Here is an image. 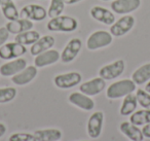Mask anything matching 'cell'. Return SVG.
<instances>
[{"label": "cell", "instance_id": "12", "mask_svg": "<svg viewBox=\"0 0 150 141\" xmlns=\"http://www.w3.org/2000/svg\"><path fill=\"white\" fill-rule=\"evenodd\" d=\"M106 88V81L105 79H103L102 77H96L93 78L88 81L83 83L79 87V90L81 93H83L84 95L88 96H96L98 94H100L101 92L104 91V89Z\"/></svg>", "mask_w": 150, "mask_h": 141}, {"label": "cell", "instance_id": "26", "mask_svg": "<svg viewBox=\"0 0 150 141\" xmlns=\"http://www.w3.org/2000/svg\"><path fill=\"white\" fill-rule=\"evenodd\" d=\"M129 122L136 126H145L150 122V109H142L131 114Z\"/></svg>", "mask_w": 150, "mask_h": 141}, {"label": "cell", "instance_id": "6", "mask_svg": "<svg viewBox=\"0 0 150 141\" xmlns=\"http://www.w3.org/2000/svg\"><path fill=\"white\" fill-rule=\"evenodd\" d=\"M82 76L79 72H68L63 74L57 75L54 78V83L57 88L59 89H71L75 85H79L81 83Z\"/></svg>", "mask_w": 150, "mask_h": 141}, {"label": "cell", "instance_id": "28", "mask_svg": "<svg viewBox=\"0 0 150 141\" xmlns=\"http://www.w3.org/2000/svg\"><path fill=\"white\" fill-rule=\"evenodd\" d=\"M17 94L18 91L15 88H1L0 89V104L8 103V102L13 101L17 96Z\"/></svg>", "mask_w": 150, "mask_h": 141}, {"label": "cell", "instance_id": "15", "mask_svg": "<svg viewBox=\"0 0 150 141\" xmlns=\"http://www.w3.org/2000/svg\"><path fill=\"white\" fill-rule=\"evenodd\" d=\"M61 55L59 54L58 51L56 50H47L45 52L41 53V54L37 55L34 59V65L37 68H42V67H46L57 63L60 59Z\"/></svg>", "mask_w": 150, "mask_h": 141}, {"label": "cell", "instance_id": "1", "mask_svg": "<svg viewBox=\"0 0 150 141\" xmlns=\"http://www.w3.org/2000/svg\"><path fill=\"white\" fill-rule=\"evenodd\" d=\"M136 83L133 79H122L111 83L108 87L106 95L109 99H119L132 94L136 90Z\"/></svg>", "mask_w": 150, "mask_h": 141}, {"label": "cell", "instance_id": "29", "mask_svg": "<svg viewBox=\"0 0 150 141\" xmlns=\"http://www.w3.org/2000/svg\"><path fill=\"white\" fill-rule=\"evenodd\" d=\"M136 97L138 100V104L142 106L144 109H150V94L145 90H137Z\"/></svg>", "mask_w": 150, "mask_h": 141}, {"label": "cell", "instance_id": "16", "mask_svg": "<svg viewBox=\"0 0 150 141\" xmlns=\"http://www.w3.org/2000/svg\"><path fill=\"white\" fill-rule=\"evenodd\" d=\"M90 14L93 19L105 25L111 26L115 22V16L113 15L112 11H108L103 6H93L90 11Z\"/></svg>", "mask_w": 150, "mask_h": 141}, {"label": "cell", "instance_id": "37", "mask_svg": "<svg viewBox=\"0 0 150 141\" xmlns=\"http://www.w3.org/2000/svg\"><path fill=\"white\" fill-rule=\"evenodd\" d=\"M0 5H1V0H0Z\"/></svg>", "mask_w": 150, "mask_h": 141}, {"label": "cell", "instance_id": "30", "mask_svg": "<svg viewBox=\"0 0 150 141\" xmlns=\"http://www.w3.org/2000/svg\"><path fill=\"white\" fill-rule=\"evenodd\" d=\"M8 141H37L34 134L30 133H13L9 136Z\"/></svg>", "mask_w": 150, "mask_h": 141}, {"label": "cell", "instance_id": "25", "mask_svg": "<svg viewBox=\"0 0 150 141\" xmlns=\"http://www.w3.org/2000/svg\"><path fill=\"white\" fill-rule=\"evenodd\" d=\"M40 38V33L35 30H29V31L23 32V33L17 34L15 37V41L23 46H32Z\"/></svg>", "mask_w": 150, "mask_h": 141}, {"label": "cell", "instance_id": "13", "mask_svg": "<svg viewBox=\"0 0 150 141\" xmlns=\"http://www.w3.org/2000/svg\"><path fill=\"white\" fill-rule=\"evenodd\" d=\"M27 67V61L23 58L13 59L0 66V74L2 76H13Z\"/></svg>", "mask_w": 150, "mask_h": 141}, {"label": "cell", "instance_id": "24", "mask_svg": "<svg viewBox=\"0 0 150 141\" xmlns=\"http://www.w3.org/2000/svg\"><path fill=\"white\" fill-rule=\"evenodd\" d=\"M132 79L136 85H143L150 80V63L144 64L136 69L132 75Z\"/></svg>", "mask_w": 150, "mask_h": 141}, {"label": "cell", "instance_id": "34", "mask_svg": "<svg viewBox=\"0 0 150 141\" xmlns=\"http://www.w3.org/2000/svg\"><path fill=\"white\" fill-rule=\"evenodd\" d=\"M63 1H64L65 4H67V5H72V4H75V3L80 2V1H82V0H63Z\"/></svg>", "mask_w": 150, "mask_h": 141}, {"label": "cell", "instance_id": "4", "mask_svg": "<svg viewBox=\"0 0 150 141\" xmlns=\"http://www.w3.org/2000/svg\"><path fill=\"white\" fill-rule=\"evenodd\" d=\"M125 68V63L123 60H116L114 62L103 66L99 70V76L105 80H111L119 77L123 73Z\"/></svg>", "mask_w": 150, "mask_h": 141}, {"label": "cell", "instance_id": "9", "mask_svg": "<svg viewBox=\"0 0 150 141\" xmlns=\"http://www.w3.org/2000/svg\"><path fill=\"white\" fill-rule=\"evenodd\" d=\"M104 113L102 111H96L90 116L88 120V134L91 138L97 139L100 137L103 129Z\"/></svg>", "mask_w": 150, "mask_h": 141}, {"label": "cell", "instance_id": "38", "mask_svg": "<svg viewBox=\"0 0 150 141\" xmlns=\"http://www.w3.org/2000/svg\"><path fill=\"white\" fill-rule=\"evenodd\" d=\"M84 141H88V140H84Z\"/></svg>", "mask_w": 150, "mask_h": 141}, {"label": "cell", "instance_id": "19", "mask_svg": "<svg viewBox=\"0 0 150 141\" xmlns=\"http://www.w3.org/2000/svg\"><path fill=\"white\" fill-rule=\"evenodd\" d=\"M54 42H56V40H54V36L44 35L40 37L35 43L32 44L31 48H30V53L32 56H37L45 51L50 50L54 46Z\"/></svg>", "mask_w": 150, "mask_h": 141}, {"label": "cell", "instance_id": "18", "mask_svg": "<svg viewBox=\"0 0 150 141\" xmlns=\"http://www.w3.org/2000/svg\"><path fill=\"white\" fill-rule=\"evenodd\" d=\"M5 27L11 34L17 35V34L32 30L34 27V24L30 20L23 18V19H18L16 21H8Z\"/></svg>", "mask_w": 150, "mask_h": 141}, {"label": "cell", "instance_id": "27", "mask_svg": "<svg viewBox=\"0 0 150 141\" xmlns=\"http://www.w3.org/2000/svg\"><path fill=\"white\" fill-rule=\"evenodd\" d=\"M65 9V3L63 0H52L50 4V9L47 11V17H50V19L52 18L59 17L62 15V13L64 11Z\"/></svg>", "mask_w": 150, "mask_h": 141}, {"label": "cell", "instance_id": "31", "mask_svg": "<svg viewBox=\"0 0 150 141\" xmlns=\"http://www.w3.org/2000/svg\"><path fill=\"white\" fill-rule=\"evenodd\" d=\"M9 36V32L6 27H0V46H3L7 41Z\"/></svg>", "mask_w": 150, "mask_h": 141}, {"label": "cell", "instance_id": "11", "mask_svg": "<svg viewBox=\"0 0 150 141\" xmlns=\"http://www.w3.org/2000/svg\"><path fill=\"white\" fill-rule=\"evenodd\" d=\"M110 6L115 14L127 15L141 6V0H114Z\"/></svg>", "mask_w": 150, "mask_h": 141}, {"label": "cell", "instance_id": "3", "mask_svg": "<svg viewBox=\"0 0 150 141\" xmlns=\"http://www.w3.org/2000/svg\"><path fill=\"white\" fill-rule=\"evenodd\" d=\"M113 37L110 32L105 30H99L95 31L88 36L86 40V48L90 51H96L99 48H103L111 44Z\"/></svg>", "mask_w": 150, "mask_h": 141}, {"label": "cell", "instance_id": "32", "mask_svg": "<svg viewBox=\"0 0 150 141\" xmlns=\"http://www.w3.org/2000/svg\"><path fill=\"white\" fill-rule=\"evenodd\" d=\"M142 133H143L144 137L146 138H150V122L142 128Z\"/></svg>", "mask_w": 150, "mask_h": 141}, {"label": "cell", "instance_id": "17", "mask_svg": "<svg viewBox=\"0 0 150 141\" xmlns=\"http://www.w3.org/2000/svg\"><path fill=\"white\" fill-rule=\"evenodd\" d=\"M37 75V67L34 66H27L21 72L13 75L11 81L17 85H25L27 83H31Z\"/></svg>", "mask_w": 150, "mask_h": 141}, {"label": "cell", "instance_id": "2", "mask_svg": "<svg viewBox=\"0 0 150 141\" xmlns=\"http://www.w3.org/2000/svg\"><path fill=\"white\" fill-rule=\"evenodd\" d=\"M46 27L52 32H73L77 29L78 22L69 16H59L50 19Z\"/></svg>", "mask_w": 150, "mask_h": 141}, {"label": "cell", "instance_id": "14", "mask_svg": "<svg viewBox=\"0 0 150 141\" xmlns=\"http://www.w3.org/2000/svg\"><path fill=\"white\" fill-rule=\"evenodd\" d=\"M69 102L73 105L77 106L80 109H83L86 111H90V110L94 109L95 107V102L90 96L84 95L81 92H74V93L70 94L68 98Z\"/></svg>", "mask_w": 150, "mask_h": 141}, {"label": "cell", "instance_id": "20", "mask_svg": "<svg viewBox=\"0 0 150 141\" xmlns=\"http://www.w3.org/2000/svg\"><path fill=\"white\" fill-rule=\"evenodd\" d=\"M119 130L132 141H143V139L145 138L141 129L138 128V126L136 125L132 124L131 122H121L119 126Z\"/></svg>", "mask_w": 150, "mask_h": 141}, {"label": "cell", "instance_id": "5", "mask_svg": "<svg viewBox=\"0 0 150 141\" xmlns=\"http://www.w3.org/2000/svg\"><path fill=\"white\" fill-rule=\"evenodd\" d=\"M27 53V48L23 44L18 42H8L0 46V59L2 60H13L18 59Z\"/></svg>", "mask_w": 150, "mask_h": 141}, {"label": "cell", "instance_id": "10", "mask_svg": "<svg viewBox=\"0 0 150 141\" xmlns=\"http://www.w3.org/2000/svg\"><path fill=\"white\" fill-rule=\"evenodd\" d=\"M20 16L30 21L40 22L47 17V11L43 6L39 4H29L22 9Z\"/></svg>", "mask_w": 150, "mask_h": 141}, {"label": "cell", "instance_id": "7", "mask_svg": "<svg viewBox=\"0 0 150 141\" xmlns=\"http://www.w3.org/2000/svg\"><path fill=\"white\" fill-rule=\"evenodd\" d=\"M134 25H135V18L133 16H125L110 26V33L112 36L120 37L129 33Z\"/></svg>", "mask_w": 150, "mask_h": 141}, {"label": "cell", "instance_id": "22", "mask_svg": "<svg viewBox=\"0 0 150 141\" xmlns=\"http://www.w3.org/2000/svg\"><path fill=\"white\" fill-rule=\"evenodd\" d=\"M1 11L8 21H16L20 18V13L13 3V0H1Z\"/></svg>", "mask_w": 150, "mask_h": 141}, {"label": "cell", "instance_id": "23", "mask_svg": "<svg viewBox=\"0 0 150 141\" xmlns=\"http://www.w3.org/2000/svg\"><path fill=\"white\" fill-rule=\"evenodd\" d=\"M137 106H138V100H137L136 95H133V93L129 94V95L125 96V99H123L119 112H120V114L123 116L131 115L133 112L136 111Z\"/></svg>", "mask_w": 150, "mask_h": 141}, {"label": "cell", "instance_id": "33", "mask_svg": "<svg viewBox=\"0 0 150 141\" xmlns=\"http://www.w3.org/2000/svg\"><path fill=\"white\" fill-rule=\"evenodd\" d=\"M6 133V126L2 122H0V138Z\"/></svg>", "mask_w": 150, "mask_h": 141}, {"label": "cell", "instance_id": "36", "mask_svg": "<svg viewBox=\"0 0 150 141\" xmlns=\"http://www.w3.org/2000/svg\"><path fill=\"white\" fill-rule=\"evenodd\" d=\"M102 1H109V0H102Z\"/></svg>", "mask_w": 150, "mask_h": 141}, {"label": "cell", "instance_id": "8", "mask_svg": "<svg viewBox=\"0 0 150 141\" xmlns=\"http://www.w3.org/2000/svg\"><path fill=\"white\" fill-rule=\"evenodd\" d=\"M82 46V41L79 38H72L68 41L61 54V61L63 63H70L78 56Z\"/></svg>", "mask_w": 150, "mask_h": 141}, {"label": "cell", "instance_id": "21", "mask_svg": "<svg viewBox=\"0 0 150 141\" xmlns=\"http://www.w3.org/2000/svg\"><path fill=\"white\" fill-rule=\"evenodd\" d=\"M37 141H59L62 138V132L59 129H42L34 133Z\"/></svg>", "mask_w": 150, "mask_h": 141}, {"label": "cell", "instance_id": "35", "mask_svg": "<svg viewBox=\"0 0 150 141\" xmlns=\"http://www.w3.org/2000/svg\"><path fill=\"white\" fill-rule=\"evenodd\" d=\"M145 91L148 92V93L150 94V80L148 81L147 83H146V85H145Z\"/></svg>", "mask_w": 150, "mask_h": 141}]
</instances>
